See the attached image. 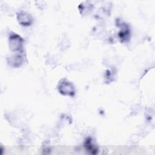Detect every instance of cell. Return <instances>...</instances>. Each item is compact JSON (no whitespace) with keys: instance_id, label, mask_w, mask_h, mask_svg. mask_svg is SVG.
I'll use <instances>...</instances> for the list:
<instances>
[{"instance_id":"3","label":"cell","mask_w":155,"mask_h":155,"mask_svg":"<svg viewBox=\"0 0 155 155\" xmlns=\"http://www.w3.org/2000/svg\"><path fill=\"white\" fill-rule=\"evenodd\" d=\"M17 19L19 23L22 25H29L32 23L33 21L30 15L23 11L18 13Z\"/></svg>"},{"instance_id":"1","label":"cell","mask_w":155,"mask_h":155,"mask_svg":"<svg viewBox=\"0 0 155 155\" xmlns=\"http://www.w3.org/2000/svg\"><path fill=\"white\" fill-rule=\"evenodd\" d=\"M23 45L22 38L16 33L11 35L9 37V47L11 50L16 51L22 49Z\"/></svg>"},{"instance_id":"2","label":"cell","mask_w":155,"mask_h":155,"mask_svg":"<svg viewBox=\"0 0 155 155\" xmlns=\"http://www.w3.org/2000/svg\"><path fill=\"white\" fill-rule=\"evenodd\" d=\"M58 90L62 94L73 96L74 93L73 85L67 80H62L58 85Z\"/></svg>"},{"instance_id":"6","label":"cell","mask_w":155,"mask_h":155,"mask_svg":"<svg viewBox=\"0 0 155 155\" xmlns=\"http://www.w3.org/2000/svg\"><path fill=\"white\" fill-rule=\"evenodd\" d=\"M129 35H130V30L128 29V27L125 24L122 25L120 31L119 33L120 38L122 40L125 41L127 39H128Z\"/></svg>"},{"instance_id":"5","label":"cell","mask_w":155,"mask_h":155,"mask_svg":"<svg viewBox=\"0 0 155 155\" xmlns=\"http://www.w3.org/2000/svg\"><path fill=\"white\" fill-rule=\"evenodd\" d=\"M85 147L87 150L91 154H95L97 153V148L92 143L91 139H87L85 142Z\"/></svg>"},{"instance_id":"4","label":"cell","mask_w":155,"mask_h":155,"mask_svg":"<svg viewBox=\"0 0 155 155\" xmlns=\"http://www.w3.org/2000/svg\"><path fill=\"white\" fill-rule=\"evenodd\" d=\"M23 62L22 57L19 54L13 55L9 58V64L13 67H19L21 65Z\"/></svg>"}]
</instances>
